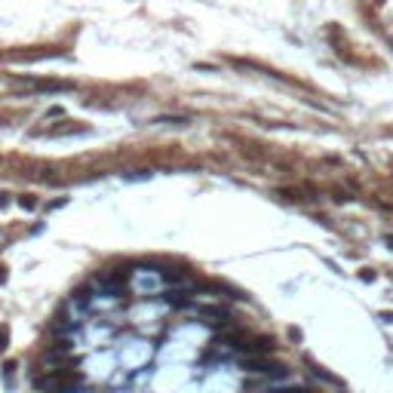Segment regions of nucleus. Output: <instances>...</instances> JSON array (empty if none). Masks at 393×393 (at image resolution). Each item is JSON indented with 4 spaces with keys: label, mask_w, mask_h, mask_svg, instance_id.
Returning a JSON list of instances; mask_svg holds the SVG:
<instances>
[{
    "label": "nucleus",
    "mask_w": 393,
    "mask_h": 393,
    "mask_svg": "<svg viewBox=\"0 0 393 393\" xmlns=\"http://www.w3.org/2000/svg\"><path fill=\"white\" fill-rule=\"evenodd\" d=\"M74 132L80 135V132H86V129H83V126H74V123H62V126H50L43 135H53V138H59V135H74Z\"/></svg>",
    "instance_id": "4"
},
{
    "label": "nucleus",
    "mask_w": 393,
    "mask_h": 393,
    "mask_svg": "<svg viewBox=\"0 0 393 393\" xmlns=\"http://www.w3.org/2000/svg\"><path fill=\"white\" fill-rule=\"evenodd\" d=\"M10 347V329L7 326H0V353H4Z\"/></svg>",
    "instance_id": "5"
},
{
    "label": "nucleus",
    "mask_w": 393,
    "mask_h": 393,
    "mask_svg": "<svg viewBox=\"0 0 393 393\" xmlns=\"http://www.w3.org/2000/svg\"><path fill=\"white\" fill-rule=\"evenodd\" d=\"M19 206H22V209H34V206H37V203H34V200H31V197H22V200H19Z\"/></svg>",
    "instance_id": "6"
},
{
    "label": "nucleus",
    "mask_w": 393,
    "mask_h": 393,
    "mask_svg": "<svg viewBox=\"0 0 393 393\" xmlns=\"http://www.w3.org/2000/svg\"><path fill=\"white\" fill-rule=\"evenodd\" d=\"M25 92H43V95H56V92H71L74 83L68 80H25L22 83Z\"/></svg>",
    "instance_id": "1"
},
{
    "label": "nucleus",
    "mask_w": 393,
    "mask_h": 393,
    "mask_svg": "<svg viewBox=\"0 0 393 393\" xmlns=\"http://www.w3.org/2000/svg\"><path fill=\"white\" fill-rule=\"evenodd\" d=\"M193 310H197V317H203V323H209V326H227L230 323V313L218 304H193Z\"/></svg>",
    "instance_id": "2"
},
{
    "label": "nucleus",
    "mask_w": 393,
    "mask_h": 393,
    "mask_svg": "<svg viewBox=\"0 0 393 393\" xmlns=\"http://www.w3.org/2000/svg\"><path fill=\"white\" fill-rule=\"evenodd\" d=\"M187 295H190V289H169L166 292V304H172V307H193Z\"/></svg>",
    "instance_id": "3"
},
{
    "label": "nucleus",
    "mask_w": 393,
    "mask_h": 393,
    "mask_svg": "<svg viewBox=\"0 0 393 393\" xmlns=\"http://www.w3.org/2000/svg\"><path fill=\"white\" fill-rule=\"evenodd\" d=\"M277 393H310V390H304V387H286V390H277Z\"/></svg>",
    "instance_id": "7"
},
{
    "label": "nucleus",
    "mask_w": 393,
    "mask_h": 393,
    "mask_svg": "<svg viewBox=\"0 0 393 393\" xmlns=\"http://www.w3.org/2000/svg\"><path fill=\"white\" fill-rule=\"evenodd\" d=\"M7 280V273H4V267H0V283H4Z\"/></svg>",
    "instance_id": "8"
}]
</instances>
